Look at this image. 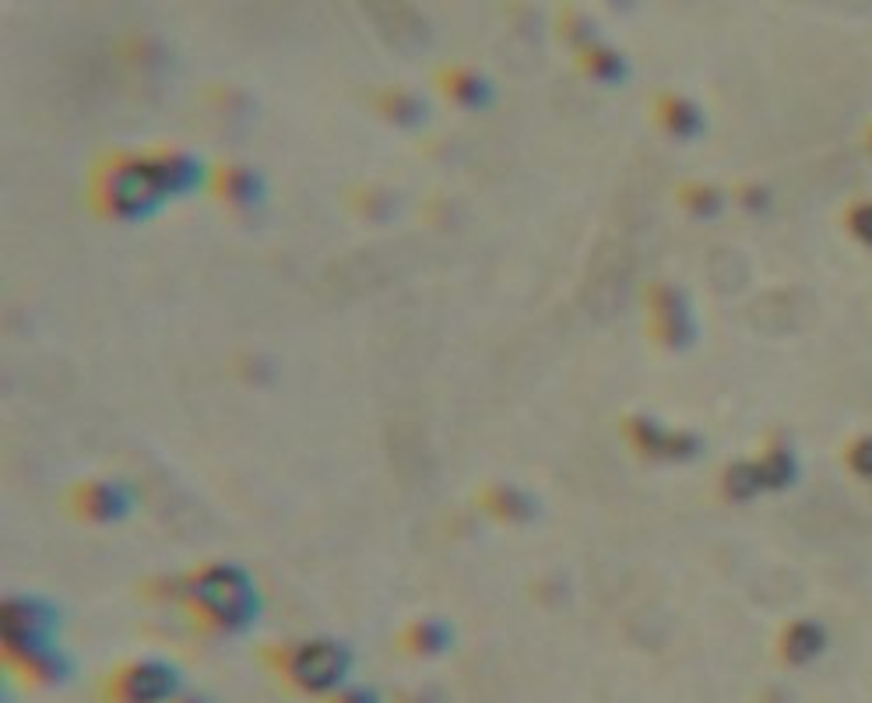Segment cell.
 I'll return each instance as SVG.
<instances>
[{
    "label": "cell",
    "instance_id": "obj_1",
    "mask_svg": "<svg viewBox=\"0 0 872 703\" xmlns=\"http://www.w3.org/2000/svg\"><path fill=\"white\" fill-rule=\"evenodd\" d=\"M201 184V162L187 152H113L92 169V208L106 219H145L163 201Z\"/></svg>",
    "mask_w": 872,
    "mask_h": 703
},
{
    "label": "cell",
    "instance_id": "obj_2",
    "mask_svg": "<svg viewBox=\"0 0 872 703\" xmlns=\"http://www.w3.org/2000/svg\"><path fill=\"white\" fill-rule=\"evenodd\" d=\"M194 602L201 605V612L219 626L240 629L254 619L257 612V594L254 581L246 576L240 567H208L201 573H194L190 581Z\"/></svg>",
    "mask_w": 872,
    "mask_h": 703
},
{
    "label": "cell",
    "instance_id": "obj_3",
    "mask_svg": "<svg viewBox=\"0 0 872 703\" xmlns=\"http://www.w3.org/2000/svg\"><path fill=\"white\" fill-rule=\"evenodd\" d=\"M289 675L310 693L334 690L338 682L349 675V651L342 644H331V640L302 644L289 661Z\"/></svg>",
    "mask_w": 872,
    "mask_h": 703
},
{
    "label": "cell",
    "instance_id": "obj_4",
    "mask_svg": "<svg viewBox=\"0 0 872 703\" xmlns=\"http://www.w3.org/2000/svg\"><path fill=\"white\" fill-rule=\"evenodd\" d=\"M173 690H176V672L158 661L134 664V669H128L117 679V696L123 703H158Z\"/></svg>",
    "mask_w": 872,
    "mask_h": 703
},
{
    "label": "cell",
    "instance_id": "obj_5",
    "mask_svg": "<svg viewBox=\"0 0 872 703\" xmlns=\"http://www.w3.org/2000/svg\"><path fill=\"white\" fill-rule=\"evenodd\" d=\"M216 194L233 208H254L261 201V179L243 166H222L216 173Z\"/></svg>",
    "mask_w": 872,
    "mask_h": 703
},
{
    "label": "cell",
    "instance_id": "obj_6",
    "mask_svg": "<svg viewBox=\"0 0 872 703\" xmlns=\"http://www.w3.org/2000/svg\"><path fill=\"white\" fill-rule=\"evenodd\" d=\"M78 503H81V514L85 517H96V520H113L128 510V493L120 490V485H110V482H96V485H85L78 493Z\"/></svg>",
    "mask_w": 872,
    "mask_h": 703
},
{
    "label": "cell",
    "instance_id": "obj_7",
    "mask_svg": "<svg viewBox=\"0 0 872 703\" xmlns=\"http://www.w3.org/2000/svg\"><path fill=\"white\" fill-rule=\"evenodd\" d=\"M380 113L387 120H395V123H419L422 113H426V106H422L419 96L405 92V88H387V92L380 96Z\"/></svg>",
    "mask_w": 872,
    "mask_h": 703
},
{
    "label": "cell",
    "instance_id": "obj_8",
    "mask_svg": "<svg viewBox=\"0 0 872 703\" xmlns=\"http://www.w3.org/2000/svg\"><path fill=\"white\" fill-rule=\"evenodd\" d=\"M443 81H448V96H454L457 102H468V106L483 102L486 88L475 75H468V70H451V75H443Z\"/></svg>",
    "mask_w": 872,
    "mask_h": 703
},
{
    "label": "cell",
    "instance_id": "obj_9",
    "mask_svg": "<svg viewBox=\"0 0 872 703\" xmlns=\"http://www.w3.org/2000/svg\"><path fill=\"white\" fill-rule=\"evenodd\" d=\"M665 123H669V128H672L675 134H689V131H697V128H700L697 113H693L689 106L680 102V99L665 106Z\"/></svg>",
    "mask_w": 872,
    "mask_h": 703
},
{
    "label": "cell",
    "instance_id": "obj_10",
    "mask_svg": "<svg viewBox=\"0 0 872 703\" xmlns=\"http://www.w3.org/2000/svg\"><path fill=\"white\" fill-rule=\"evenodd\" d=\"M816 647H820V634H816L813 626H798L795 634H792V655H795V658L813 655Z\"/></svg>",
    "mask_w": 872,
    "mask_h": 703
},
{
    "label": "cell",
    "instance_id": "obj_11",
    "mask_svg": "<svg viewBox=\"0 0 872 703\" xmlns=\"http://www.w3.org/2000/svg\"><path fill=\"white\" fill-rule=\"evenodd\" d=\"M412 637H416V647H426V651H433V647L443 644V629L437 623H422V626H416Z\"/></svg>",
    "mask_w": 872,
    "mask_h": 703
},
{
    "label": "cell",
    "instance_id": "obj_12",
    "mask_svg": "<svg viewBox=\"0 0 872 703\" xmlns=\"http://www.w3.org/2000/svg\"><path fill=\"white\" fill-rule=\"evenodd\" d=\"M856 229H859V237H865L872 243V208H862L856 215Z\"/></svg>",
    "mask_w": 872,
    "mask_h": 703
},
{
    "label": "cell",
    "instance_id": "obj_13",
    "mask_svg": "<svg viewBox=\"0 0 872 703\" xmlns=\"http://www.w3.org/2000/svg\"><path fill=\"white\" fill-rule=\"evenodd\" d=\"M338 703H373V696L369 693H349V696H342Z\"/></svg>",
    "mask_w": 872,
    "mask_h": 703
}]
</instances>
